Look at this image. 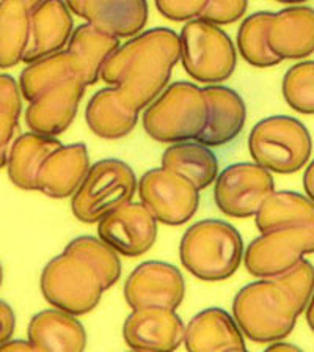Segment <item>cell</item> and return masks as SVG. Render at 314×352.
<instances>
[{"label":"cell","mask_w":314,"mask_h":352,"mask_svg":"<svg viewBox=\"0 0 314 352\" xmlns=\"http://www.w3.org/2000/svg\"><path fill=\"white\" fill-rule=\"evenodd\" d=\"M178 62L179 35L157 27L139 33L120 46L104 63L101 77L143 110L165 90Z\"/></svg>","instance_id":"6da1fadb"},{"label":"cell","mask_w":314,"mask_h":352,"mask_svg":"<svg viewBox=\"0 0 314 352\" xmlns=\"http://www.w3.org/2000/svg\"><path fill=\"white\" fill-rule=\"evenodd\" d=\"M302 313L277 278H260L236 294L231 316L247 338L272 344L293 333Z\"/></svg>","instance_id":"7a4b0ae2"},{"label":"cell","mask_w":314,"mask_h":352,"mask_svg":"<svg viewBox=\"0 0 314 352\" xmlns=\"http://www.w3.org/2000/svg\"><path fill=\"white\" fill-rule=\"evenodd\" d=\"M244 256V241L238 230L218 219L200 220L186 230L179 244L183 266L203 282L233 277Z\"/></svg>","instance_id":"3957f363"},{"label":"cell","mask_w":314,"mask_h":352,"mask_svg":"<svg viewBox=\"0 0 314 352\" xmlns=\"http://www.w3.org/2000/svg\"><path fill=\"white\" fill-rule=\"evenodd\" d=\"M208 121L203 88L192 82H175L146 107L143 128L161 143L197 140Z\"/></svg>","instance_id":"277c9868"},{"label":"cell","mask_w":314,"mask_h":352,"mask_svg":"<svg viewBox=\"0 0 314 352\" xmlns=\"http://www.w3.org/2000/svg\"><path fill=\"white\" fill-rule=\"evenodd\" d=\"M253 161L267 172L291 175L308 165L313 140L304 123L286 115H275L255 124L249 135Z\"/></svg>","instance_id":"5b68a950"},{"label":"cell","mask_w":314,"mask_h":352,"mask_svg":"<svg viewBox=\"0 0 314 352\" xmlns=\"http://www.w3.org/2000/svg\"><path fill=\"white\" fill-rule=\"evenodd\" d=\"M40 286L44 299L55 310L73 316L95 310L106 291L95 269L65 250L44 266Z\"/></svg>","instance_id":"8992f818"},{"label":"cell","mask_w":314,"mask_h":352,"mask_svg":"<svg viewBox=\"0 0 314 352\" xmlns=\"http://www.w3.org/2000/svg\"><path fill=\"white\" fill-rule=\"evenodd\" d=\"M137 184V176L129 164L113 157L98 161L90 165L71 198L74 217L84 223H98L107 214L132 201Z\"/></svg>","instance_id":"52a82bcc"},{"label":"cell","mask_w":314,"mask_h":352,"mask_svg":"<svg viewBox=\"0 0 314 352\" xmlns=\"http://www.w3.org/2000/svg\"><path fill=\"white\" fill-rule=\"evenodd\" d=\"M179 60L195 80L217 85L233 76L238 52L233 40L220 27L194 19L179 33Z\"/></svg>","instance_id":"ba28073f"},{"label":"cell","mask_w":314,"mask_h":352,"mask_svg":"<svg viewBox=\"0 0 314 352\" xmlns=\"http://www.w3.org/2000/svg\"><path fill=\"white\" fill-rule=\"evenodd\" d=\"M314 250V225L261 233L244 250L242 261L253 277L273 278L293 269Z\"/></svg>","instance_id":"9c48e42d"},{"label":"cell","mask_w":314,"mask_h":352,"mask_svg":"<svg viewBox=\"0 0 314 352\" xmlns=\"http://www.w3.org/2000/svg\"><path fill=\"white\" fill-rule=\"evenodd\" d=\"M137 190L140 203L154 219L172 227L189 222L200 206V190L183 176L162 167L143 175Z\"/></svg>","instance_id":"30bf717a"},{"label":"cell","mask_w":314,"mask_h":352,"mask_svg":"<svg viewBox=\"0 0 314 352\" xmlns=\"http://www.w3.org/2000/svg\"><path fill=\"white\" fill-rule=\"evenodd\" d=\"M273 190L271 172L255 162H239L220 172L214 187V198L225 216L247 219L255 216Z\"/></svg>","instance_id":"8fae6325"},{"label":"cell","mask_w":314,"mask_h":352,"mask_svg":"<svg viewBox=\"0 0 314 352\" xmlns=\"http://www.w3.org/2000/svg\"><path fill=\"white\" fill-rule=\"evenodd\" d=\"M186 282L181 271L165 261H145L129 274L124 299L132 310L165 308L173 310L184 302Z\"/></svg>","instance_id":"7c38bea8"},{"label":"cell","mask_w":314,"mask_h":352,"mask_svg":"<svg viewBox=\"0 0 314 352\" xmlns=\"http://www.w3.org/2000/svg\"><path fill=\"white\" fill-rule=\"evenodd\" d=\"M99 239L124 256H142L157 239V220L140 201H129L98 222Z\"/></svg>","instance_id":"4fadbf2b"},{"label":"cell","mask_w":314,"mask_h":352,"mask_svg":"<svg viewBox=\"0 0 314 352\" xmlns=\"http://www.w3.org/2000/svg\"><path fill=\"white\" fill-rule=\"evenodd\" d=\"M186 324L173 310H132L123 326V338L131 351L175 352L184 343Z\"/></svg>","instance_id":"5bb4252c"},{"label":"cell","mask_w":314,"mask_h":352,"mask_svg":"<svg viewBox=\"0 0 314 352\" xmlns=\"http://www.w3.org/2000/svg\"><path fill=\"white\" fill-rule=\"evenodd\" d=\"M74 32L73 13L66 2H35L29 19V43L22 62L30 65L62 52Z\"/></svg>","instance_id":"9a60e30c"},{"label":"cell","mask_w":314,"mask_h":352,"mask_svg":"<svg viewBox=\"0 0 314 352\" xmlns=\"http://www.w3.org/2000/svg\"><path fill=\"white\" fill-rule=\"evenodd\" d=\"M85 88L80 77H71L43 93L27 107V126L40 135L57 137L62 134L73 124Z\"/></svg>","instance_id":"2e32d148"},{"label":"cell","mask_w":314,"mask_h":352,"mask_svg":"<svg viewBox=\"0 0 314 352\" xmlns=\"http://www.w3.org/2000/svg\"><path fill=\"white\" fill-rule=\"evenodd\" d=\"M208 102V121L195 142L208 148L222 146L233 142L244 129L247 106L238 91L223 85L203 88Z\"/></svg>","instance_id":"e0dca14e"},{"label":"cell","mask_w":314,"mask_h":352,"mask_svg":"<svg viewBox=\"0 0 314 352\" xmlns=\"http://www.w3.org/2000/svg\"><path fill=\"white\" fill-rule=\"evenodd\" d=\"M267 47L280 60H299L314 51V11L311 7H289L272 14Z\"/></svg>","instance_id":"ac0fdd59"},{"label":"cell","mask_w":314,"mask_h":352,"mask_svg":"<svg viewBox=\"0 0 314 352\" xmlns=\"http://www.w3.org/2000/svg\"><path fill=\"white\" fill-rule=\"evenodd\" d=\"M90 168L85 143L62 145L49 154L36 178V190L57 198L73 197Z\"/></svg>","instance_id":"d6986e66"},{"label":"cell","mask_w":314,"mask_h":352,"mask_svg":"<svg viewBox=\"0 0 314 352\" xmlns=\"http://www.w3.org/2000/svg\"><path fill=\"white\" fill-rule=\"evenodd\" d=\"M184 346L187 352H228L245 349V337L238 324L223 308H206L186 326Z\"/></svg>","instance_id":"ffe728a7"},{"label":"cell","mask_w":314,"mask_h":352,"mask_svg":"<svg viewBox=\"0 0 314 352\" xmlns=\"http://www.w3.org/2000/svg\"><path fill=\"white\" fill-rule=\"evenodd\" d=\"M71 13L115 38H134L146 25L150 8L143 0L132 2H68Z\"/></svg>","instance_id":"44dd1931"},{"label":"cell","mask_w":314,"mask_h":352,"mask_svg":"<svg viewBox=\"0 0 314 352\" xmlns=\"http://www.w3.org/2000/svg\"><path fill=\"white\" fill-rule=\"evenodd\" d=\"M140 110L117 87H107L91 96L85 109L88 128L98 137L117 140L131 134L139 121Z\"/></svg>","instance_id":"7402d4cb"},{"label":"cell","mask_w":314,"mask_h":352,"mask_svg":"<svg viewBox=\"0 0 314 352\" xmlns=\"http://www.w3.org/2000/svg\"><path fill=\"white\" fill-rule=\"evenodd\" d=\"M27 335L29 343L38 352H85L87 348L84 324L69 313L55 308L33 315Z\"/></svg>","instance_id":"603a6c76"},{"label":"cell","mask_w":314,"mask_h":352,"mask_svg":"<svg viewBox=\"0 0 314 352\" xmlns=\"http://www.w3.org/2000/svg\"><path fill=\"white\" fill-rule=\"evenodd\" d=\"M62 145L57 137L40 135L35 132L19 135L11 145L7 159L11 183L22 190H36V178L44 161Z\"/></svg>","instance_id":"cb8c5ba5"},{"label":"cell","mask_w":314,"mask_h":352,"mask_svg":"<svg viewBox=\"0 0 314 352\" xmlns=\"http://www.w3.org/2000/svg\"><path fill=\"white\" fill-rule=\"evenodd\" d=\"M118 47V38L85 22L76 27L66 51L76 58L82 82L85 87H90L99 80L104 63Z\"/></svg>","instance_id":"d4e9b609"},{"label":"cell","mask_w":314,"mask_h":352,"mask_svg":"<svg viewBox=\"0 0 314 352\" xmlns=\"http://www.w3.org/2000/svg\"><path fill=\"white\" fill-rule=\"evenodd\" d=\"M162 168L183 176L197 190H203L216 183L218 159L211 148L198 142L175 143L162 154Z\"/></svg>","instance_id":"484cf974"},{"label":"cell","mask_w":314,"mask_h":352,"mask_svg":"<svg viewBox=\"0 0 314 352\" xmlns=\"http://www.w3.org/2000/svg\"><path fill=\"white\" fill-rule=\"evenodd\" d=\"M255 223L261 233L314 225L313 200L299 192L273 190L255 214Z\"/></svg>","instance_id":"4316f807"},{"label":"cell","mask_w":314,"mask_h":352,"mask_svg":"<svg viewBox=\"0 0 314 352\" xmlns=\"http://www.w3.org/2000/svg\"><path fill=\"white\" fill-rule=\"evenodd\" d=\"M79 76V66L76 58L68 51L49 55L46 58L38 60L27 65L19 77L21 95L32 102L40 98L51 88L62 82Z\"/></svg>","instance_id":"83f0119b"},{"label":"cell","mask_w":314,"mask_h":352,"mask_svg":"<svg viewBox=\"0 0 314 352\" xmlns=\"http://www.w3.org/2000/svg\"><path fill=\"white\" fill-rule=\"evenodd\" d=\"M33 5L35 2H0V69L22 62Z\"/></svg>","instance_id":"f1b7e54d"},{"label":"cell","mask_w":314,"mask_h":352,"mask_svg":"<svg viewBox=\"0 0 314 352\" xmlns=\"http://www.w3.org/2000/svg\"><path fill=\"white\" fill-rule=\"evenodd\" d=\"M271 11H258L242 22L238 32V47L244 60L255 68H271L282 60L267 47V29L272 19Z\"/></svg>","instance_id":"f546056e"},{"label":"cell","mask_w":314,"mask_h":352,"mask_svg":"<svg viewBox=\"0 0 314 352\" xmlns=\"http://www.w3.org/2000/svg\"><path fill=\"white\" fill-rule=\"evenodd\" d=\"M65 252L73 253L84 260L102 280L104 288L110 289L121 277V261L118 253L95 236H79L65 247Z\"/></svg>","instance_id":"4dcf8cb0"},{"label":"cell","mask_w":314,"mask_h":352,"mask_svg":"<svg viewBox=\"0 0 314 352\" xmlns=\"http://www.w3.org/2000/svg\"><path fill=\"white\" fill-rule=\"evenodd\" d=\"M22 110L18 82L10 74H0V168L7 165L10 148L16 140Z\"/></svg>","instance_id":"1f68e13d"},{"label":"cell","mask_w":314,"mask_h":352,"mask_svg":"<svg viewBox=\"0 0 314 352\" xmlns=\"http://www.w3.org/2000/svg\"><path fill=\"white\" fill-rule=\"evenodd\" d=\"M283 96L291 109L300 113L314 112V62H300L286 71Z\"/></svg>","instance_id":"d6a6232c"},{"label":"cell","mask_w":314,"mask_h":352,"mask_svg":"<svg viewBox=\"0 0 314 352\" xmlns=\"http://www.w3.org/2000/svg\"><path fill=\"white\" fill-rule=\"evenodd\" d=\"M277 278L280 285L288 291V294L293 297L295 305L305 311V308L311 302L313 286H314V267L308 260H302L297 263L293 269L278 275Z\"/></svg>","instance_id":"836d02e7"},{"label":"cell","mask_w":314,"mask_h":352,"mask_svg":"<svg viewBox=\"0 0 314 352\" xmlns=\"http://www.w3.org/2000/svg\"><path fill=\"white\" fill-rule=\"evenodd\" d=\"M249 3L242 0H234V2H206L205 10L201 11V21L209 22L212 25H227L231 22H236L245 14Z\"/></svg>","instance_id":"e575fe53"},{"label":"cell","mask_w":314,"mask_h":352,"mask_svg":"<svg viewBox=\"0 0 314 352\" xmlns=\"http://www.w3.org/2000/svg\"><path fill=\"white\" fill-rule=\"evenodd\" d=\"M206 2L195 0V2H178V0H157L156 8L164 18L176 22L194 21L200 18L201 11L205 10Z\"/></svg>","instance_id":"d590c367"},{"label":"cell","mask_w":314,"mask_h":352,"mask_svg":"<svg viewBox=\"0 0 314 352\" xmlns=\"http://www.w3.org/2000/svg\"><path fill=\"white\" fill-rule=\"evenodd\" d=\"M16 327V315L13 308L5 300H0V346L11 340Z\"/></svg>","instance_id":"8d00e7d4"},{"label":"cell","mask_w":314,"mask_h":352,"mask_svg":"<svg viewBox=\"0 0 314 352\" xmlns=\"http://www.w3.org/2000/svg\"><path fill=\"white\" fill-rule=\"evenodd\" d=\"M0 352H38L29 343V340H10L3 346H0Z\"/></svg>","instance_id":"74e56055"},{"label":"cell","mask_w":314,"mask_h":352,"mask_svg":"<svg viewBox=\"0 0 314 352\" xmlns=\"http://www.w3.org/2000/svg\"><path fill=\"white\" fill-rule=\"evenodd\" d=\"M262 352H304V351L297 348L295 344L284 343V341H277V343L269 344V348H266Z\"/></svg>","instance_id":"f35d334b"},{"label":"cell","mask_w":314,"mask_h":352,"mask_svg":"<svg viewBox=\"0 0 314 352\" xmlns=\"http://www.w3.org/2000/svg\"><path fill=\"white\" fill-rule=\"evenodd\" d=\"M313 178H314V164H308V168L304 176V187L306 190V197L311 198V200H313V192H314Z\"/></svg>","instance_id":"ab89813d"},{"label":"cell","mask_w":314,"mask_h":352,"mask_svg":"<svg viewBox=\"0 0 314 352\" xmlns=\"http://www.w3.org/2000/svg\"><path fill=\"white\" fill-rule=\"evenodd\" d=\"M306 310V321L310 322V327L313 329V302H310V304H308V307L305 308Z\"/></svg>","instance_id":"60d3db41"},{"label":"cell","mask_w":314,"mask_h":352,"mask_svg":"<svg viewBox=\"0 0 314 352\" xmlns=\"http://www.w3.org/2000/svg\"><path fill=\"white\" fill-rule=\"evenodd\" d=\"M2 282H3V267L2 264H0V286H2Z\"/></svg>","instance_id":"b9f144b4"},{"label":"cell","mask_w":314,"mask_h":352,"mask_svg":"<svg viewBox=\"0 0 314 352\" xmlns=\"http://www.w3.org/2000/svg\"><path fill=\"white\" fill-rule=\"evenodd\" d=\"M228 352H249V351H247V348H245V349H234V351H228Z\"/></svg>","instance_id":"7bdbcfd3"},{"label":"cell","mask_w":314,"mask_h":352,"mask_svg":"<svg viewBox=\"0 0 314 352\" xmlns=\"http://www.w3.org/2000/svg\"><path fill=\"white\" fill-rule=\"evenodd\" d=\"M129 352H140V351H129Z\"/></svg>","instance_id":"ee69618b"}]
</instances>
